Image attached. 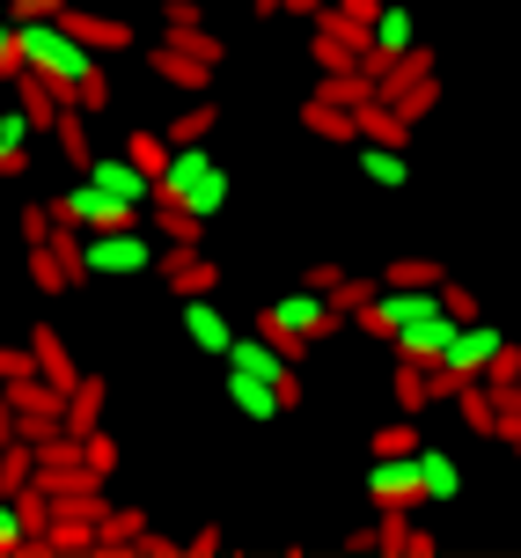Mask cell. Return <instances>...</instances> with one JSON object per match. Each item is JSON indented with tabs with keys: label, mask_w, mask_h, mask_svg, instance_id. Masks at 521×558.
<instances>
[{
	"label": "cell",
	"mask_w": 521,
	"mask_h": 558,
	"mask_svg": "<svg viewBox=\"0 0 521 558\" xmlns=\"http://www.w3.org/2000/svg\"><path fill=\"white\" fill-rule=\"evenodd\" d=\"M338 279H346V272H338V265H308V272H302V287H316V294H330Z\"/></svg>",
	"instance_id": "cell-52"
},
{
	"label": "cell",
	"mask_w": 521,
	"mask_h": 558,
	"mask_svg": "<svg viewBox=\"0 0 521 558\" xmlns=\"http://www.w3.org/2000/svg\"><path fill=\"white\" fill-rule=\"evenodd\" d=\"M133 169H147V177H162V162H169V133H125V147H118Z\"/></svg>",
	"instance_id": "cell-30"
},
{
	"label": "cell",
	"mask_w": 521,
	"mask_h": 558,
	"mask_svg": "<svg viewBox=\"0 0 521 558\" xmlns=\"http://www.w3.org/2000/svg\"><path fill=\"white\" fill-rule=\"evenodd\" d=\"M228 404H235V412H243V418H257V426H265V418H279V412H287V404H279V390H272V383H265V375H243V367H228Z\"/></svg>",
	"instance_id": "cell-17"
},
{
	"label": "cell",
	"mask_w": 521,
	"mask_h": 558,
	"mask_svg": "<svg viewBox=\"0 0 521 558\" xmlns=\"http://www.w3.org/2000/svg\"><path fill=\"white\" fill-rule=\"evenodd\" d=\"M52 221H74V228H147V206L104 192L96 177H74V184L52 198Z\"/></svg>",
	"instance_id": "cell-4"
},
{
	"label": "cell",
	"mask_w": 521,
	"mask_h": 558,
	"mask_svg": "<svg viewBox=\"0 0 521 558\" xmlns=\"http://www.w3.org/2000/svg\"><path fill=\"white\" fill-rule=\"evenodd\" d=\"M155 235H140V228H82V265L88 279H140L155 272Z\"/></svg>",
	"instance_id": "cell-3"
},
{
	"label": "cell",
	"mask_w": 521,
	"mask_h": 558,
	"mask_svg": "<svg viewBox=\"0 0 521 558\" xmlns=\"http://www.w3.org/2000/svg\"><path fill=\"white\" fill-rule=\"evenodd\" d=\"M162 23L169 29H206V15H198V0H162Z\"/></svg>",
	"instance_id": "cell-46"
},
{
	"label": "cell",
	"mask_w": 521,
	"mask_h": 558,
	"mask_svg": "<svg viewBox=\"0 0 521 558\" xmlns=\"http://www.w3.org/2000/svg\"><path fill=\"white\" fill-rule=\"evenodd\" d=\"M485 390H507V383H521V345L514 338H499L493 345V361H485V375H477Z\"/></svg>",
	"instance_id": "cell-35"
},
{
	"label": "cell",
	"mask_w": 521,
	"mask_h": 558,
	"mask_svg": "<svg viewBox=\"0 0 521 558\" xmlns=\"http://www.w3.org/2000/svg\"><path fill=\"white\" fill-rule=\"evenodd\" d=\"M29 140H37L29 111H0V177H29Z\"/></svg>",
	"instance_id": "cell-21"
},
{
	"label": "cell",
	"mask_w": 521,
	"mask_h": 558,
	"mask_svg": "<svg viewBox=\"0 0 521 558\" xmlns=\"http://www.w3.org/2000/svg\"><path fill=\"white\" fill-rule=\"evenodd\" d=\"M440 279L448 272H440L434 257H397V265L383 272V287H440Z\"/></svg>",
	"instance_id": "cell-36"
},
{
	"label": "cell",
	"mask_w": 521,
	"mask_h": 558,
	"mask_svg": "<svg viewBox=\"0 0 521 558\" xmlns=\"http://www.w3.org/2000/svg\"><path fill=\"white\" fill-rule=\"evenodd\" d=\"M448 338H456V316H448V308H426V316H412L389 345H397V361H412V367H440L448 361Z\"/></svg>",
	"instance_id": "cell-8"
},
{
	"label": "cell",
	"mask_w": 521,
	"mask_h": 558,
	"mask_svg": "<svg viewBox=\"0 0 521 558\" xmlns=\"http://www.w3.org/2000/svg\"><path fill=\"white\" fill-rule=\"evenodd\" d=\"M82 463H88L96 477H110V463H118V441H110L104 426H96V434H82Z\"/></svg>",
	"instance_id": "cell-42"
},
{
	"label": "cell",
	"mask_w": 521,
	"mask_h": 558,
	"mask_svg": "<svg viewBox=\"0 0 521 558\" xmlns=\"http://www.w3.org/2000/svg\"><path fill=\"white\" fill-rule=\"evenodd\" d=\"M456 404H463V426H477V434H493V418H499V404H493V390L470 375L463 390H456Z\"/></svg>",
	"instance_id": "cell-32"
},
{
	"label": "cell",
	"mask_w": 521,
	"mask_h": 558,
	"mask_svg": "<svg viewBox=\"0 0 521 558\" xmlns=\"http://www.w3.org/2000/svg\"><path fill=\"white\" fill-rule=\"evenodd\" d=\"M440 308H448L456 324H470V316H485V308H477V294H470V287H456V279H440Z\"/></svg>",
	"instance_id": "cell-44"
},
{
	"label": "cell",
	"mask_w": 521,
	"mask_h": 558,
	"mask_svg": "<svg viewBox=\"0 0 521 558\" xmlns=\"http://www.w3.org/2000/svg\"><path fill=\"white\" fill-rule=\"evenodd\" d=\"M66 8H74V0H8L15 23H23V15H66Z\"/></svg>",
	"instance_id": "cell-49"
},
{
	"label": "cell",
	"mask_w": 521,
	"mask_h": 558,
	"mask_svg": "<svg viewBox=\"0 0 521 558\" xmlns=\"http://www.w3.org/2000/svg\"><path fill=\"white\" fill-rule=\"evenodd\" d=\"M147 66H155V82L184 88V96H206V82H214V59L184 52V45H177V37H169V45H155V52H147Z\"/></svg>",
	"instance_id": "cell-9"
},
{
	"label": "cell",
	"mask_w": 521,
	"mask_h": 558,
	"mask_svg": "<svg viewBox=\"0 0 521 558\" xmlns=\"http://www.w3.org/2000/svg\"><path fill=\"white\" fill-rule=\"evenodd\" d=\"M214 125H220V111L206 104V96H198L192 111H177V118L162 125V133H169V147H184V140H214Z\"/></svg>",
	"instance_id": "cell-29"
},
{
	"label": "cell",
	"mask_w": 521,
	"mask_h": 558,
	"mask_svg": "<svg viewBox=\"0 0 521 558\" xmlns=\"http://www.w3.org/2000/svg\"><path fill=\"white\" fill-rule=\"evenodd\" d=\"M74 111H88V118H96V111H110V82H104V59H96V66H88V74H82V88H74Z\"/></svg>",
	"instance_id": "cell-41"
},
{
	"label": "cell",
	"mask_w": 521,
	"mask_h": 558,
	"mask_svg": "<svg viewBox=\"0 0 521 558\" xmlns=\"http://www.w3.org/2000/svg\"><path fill=\"white\" fill-rule=\"evenodd\" d=\"M308 52H316V66H324V74H338V66H360V45L330 37V29H316V45H308Z\"/></svg>",
	"instance_id": "cell-39"
},
{
	"label": "cell",
	"mask_w": 521,
	"mask_h": 558,
	"mask_svg": "<svg viewBox=\"0 0 521 558\" xmlns=\"http://www.w3.org/2000/svg\"><path fill=\"white\" fill-rule=\"evenodd\" d=\"M37 485H45L52 500L59 493H104V477L82 463V441H74L66 426H59L52 441H37Z\"/></svg>",
	"instance_id": "cell-5"
},
{
	"label": "cell",
	"mask_w": 521,
	"mask_h": 558,
	"mask_svg": "<svg viewBox=\"0 0 521 558\" xmlns=\"http://www.w3.org/2000/svg\"><path fill=\"white\" fill-rule=\"evenodd\" d=\"M52 140H59V155H66V169H88V162H96V147H88V111H74V104H59Z\"/></svg>",
	"instance_id": "cell-25"
},
{
	"label": "cell",
	"mask_w": 521,
	"mask_h": 558,
	"mask_svg": "<svg viewBox=\"0 0 521 558\" xmlns=\"http://www.w3.org/2000/svg\"><path fill=\"white\" fill-rule=\"evenodd\" d=\"M375 294H383V279H360V272H346L338 287H330V308H338V316H360V308L375 302Z\"/></svg>",
	"instance_id": "cell-33"
},
{
	"label": "cell",
	"mask_w": 521,
	"mask_h": 558,
	"mask_svg": "<svg viewBox=\"0 0 521 558\" xmlns=\"http://www.w3.org/2000/svg\"><path fill=\"white\" fill-rule=\"evenodd\" d=\"M59 23L74 29L96 59H104V52H133V23H125V15H88V8H66Z\"/></svg>",
	"instance_id": "cell-11"
},
{
	"label": "cell",
	"mask_w": 521,
	"mask_h": 558,
	"mask_svg": "<svg viewBox=\"0 0 521 558\" xmlns=\"http://www.w3.org/2000/svg\"><path fill=\"white\" fill-rule=\"evenodd\" d=\"M29 279H37L45 294H59V287H74V279H66V265H59V251H52V235H45V243H29Z\"/></svg>",
	"instance_id": "cell-34"
},
{
	"label": "cell",
	"mask_w": 521,
	"mask_h": 558,
	"mask_svg": "<svg viewBox=\"0 0 521 558\" xmlns=\"http://www.w3.org/2000/svg\"><path fill=\"white\" fill-rule=\"evenodd\" d=\"M389 390H397V412H426V404H434V390H426V367H412V361H397V383H389Z\"/></svg>",
	"instance_id": "cell-31"
},
{
	"label": "cell",
	"mask_w": 521,
	"mask_h": 558,
	"mask_svg": "<svg viewBox=\"0 0 521 558\" xmlns=\"http://www.w3.org/2000/svg\"><path fill=\"white\" fill-rule=\"evenodd\" d=\"M74 177H96L104 192L133 198V206H155V177H147V169H133L125 155H96V162H88V169H74Z\"/></svg>",
	"instance_id": "cell-12"
},
{
	"label": "cell",
	"mask_w": 521,
	"mask_h": 558,
	"mask_svg": "<svg viewBox=\"0 0 521 558\" xmlns=\"http://www.w3.org/2000/svg\"><path fill=\"white\" fill-rule=\"evenodd\" d=\"M23 485H37V448L29 441H0V493L15 500Z\"/></svg>",
	"instance_id": "cell-27"
},
{
	"label": "cell",
	"mask_w": 521,
	"mask_h": 558,
	"mask_svg": "<svg viewBox=\"0 0 521 558\" xmlns=\"http://www.w3.org/2000/svg\"><path fill=\"white\" fill-rule=\"evenodd\" d=\"M155 272H162L169 294H214V287H220V265H214V257H198V251H169V257H155Z\"/></svg>",
	"instance_id": "cell-13"
},
{
	"label": "cell",
	"mask_w": 521,
	"mask_h": 558,
	"mask_svg": "<svg viewBox=\"0 0 521 558\" xmlns=\"http://www.w3.org/2000/svg\"><path fill=\"white\" fill-rule=\"evenodd\" d=\"M147 228H155V235H169V251H198V243H206V221H198V214H184V206H169V198H155V206H147Z\"/></svg>",
	"instance_id": "cell-20"
},
{
	"label": "cell",
	"mask_w": 521,
	"mask_h": 558,
	"mask_svg": "<svg viewBox=\"0 0 521 558\" xmlns=\"http://www.w3.org/2000/svg\"><path fill=\"white\" fill-rule=\"evenodd\" d=\"M493 345H499V331L485 316H470V324H456V338H448V367H456V375H485Z\"/></svg>",
	"instance_id": "cell-15"
},
{
	"label": "cell",
	"mask_w": 521,
	"mask_h": 558,
	"mask_svg": "<svg viewBox=\"0 0 521 558\" xmlns=\"http://www.w3.org/2000/svg\"><path fill=\"white\" fill-rule=\"evenodd\" d=\"M133 551H140V558H177V536H147V530H140Z\"/></svg>",
	"instance_id": "cell-51"
},
{
	"label": "cell",
	"mask_w": 521,
	"mask_h": 558,
	"mask_svg": "<svg viewBox=\"0 0 521 558\" xmlns=\"http://www.w3.org/2000/svg\"><path fill=\"white\" fill-rule=\"evenodd\" d=\"M397 111L412 118V125H419V118H426V111H440V74H426V82H412V88H404V96H397Z\"/></svg>",
	"instance_id": "cell-40"
},
{
	"label": "cell",
	"mask_w": 521,
	"mask_h": 558,
	"mask_svg": "<svg viewBox=\"0 0 521 558\" xmlns=\"http://www.w3.org/2000/svg\"><path fill=\"white\" fill-rule=\"evenodd\" d=\"M257 338H272L279 353H287V361L302 367V353H308V338H302V331H287V324H279V316H272V308H257Z\"/></svg>",
	"instance_id": "cell-38"
},
{
	"label": "cell",
	"mask_w": 521,
	"mask_h": 558,
	"mask_svg": "<svg viewBox=\"0 0 521 558\" xmlns=\"http://www.w3.org/2000/svg\"><path fill=\"white\" fill-rule=\"evenodd\" d=\"M23 544H29L23 514H15V500H8V493H0V558H8V551H23Z\"/></svg>",
	"instance_id": "cell-43"
},
{
	"label": "cell",
	"mask_w": 521,
	"mask_h": 558,
	"mask_svg": "<svg viewBox=\"0 0 521 558\" xmlns=\"http://www.w3.org/2000/svg\"><path fill=\"white\" fill-rule=\"evenodd\" d=\"M419 485H426V500L448 507L456 493H463V471H456V456H440V448L419 441Z\"/></svg>",
	"instance_id": "cell-22"
},
{
	"label": "cell",
	"mask_w": 521,
	"mask_h": 558,
	"mask_svg": "<svg viewBox=\"0 0 521 558\" xmlns=\"http://www.w3.org/2000/svg\"><path fill=\"white\" fill-rule=\"evenodd\" d=\"M29 353H37V375H45L59 397L82 383V367H74V353H66V338H59L52 324H45V331H29Z\"/></svg>",
	"instance_id": "cell-16"
},
{
	"label": "cell",
	"mask_w": 521,
	"mask_h": 558,
	"mask_svg": "<svg viewBox=\"0 0 521 558\" xmlns=\"http://www.w3.org/2000/svg\"><path fill=\"white\" fill-rule=\"evenodd\" d=\"M514 456H521V441H514Z\"/></svg>",
	"instance_id": "cell-55"
},
{
	"label": "cell",
	"mask_w": 521,
	"mask_h": 558,
	"mask_svg": "<svg viewBox=\"0 0 521 558\" xmlns=\"http://www.w3.org/2000/svg\"><path fill=\"white\" fill-rule=\"evenodd\" d=\"M228 169L206 155V140H184V147H169L162 177H155V198H169V206H184V214H198V221H214L220 206H228Z\"/></svg>",
	"instance_id": "cell-2"
},
{
	"label": "cell",
	"mask_w": 521,
	"mask_h": 558,
	"mask_svg": "<svg viewBox=\"0 0 521 558\" xmlns=\"http://www.w3.org/2000/svg\"><path fill=\"white\" fill-rule=\"evenodd\" d=\"M147 530L140 507H104V530H96V551H133V536Z\"/></svg>",
	"instance_id": "cell-28"
},
{
	"label": "cell",
	"mask_w": 521,
	"mask_h": 558,
	"mask_svg": "<svg viewBox=\"0 0 521 558\" xmlns=\"http://www.w3.org/2000/svg\"><path fill=\"white\" fill-rule=\"evenodd\" d=\"M419 441H426L419 418H389L383 434H375V456H419Z\"/></svg>",
	"instance_id": "cell-37"
},
{
	"label": "cell",
	"mask_w": 521,
	"mask_h": 558,
	"mask_svg": "<svg viewBox=\"0 0 521 558\" xmlns=\"http://www.w3.org/2000/svg\"><path fill=\"white\" fill-rule=\"evenodd\" d=\"M375 551H389V558H434L440 536L434 530H412V514H404V507H389L383 522H375Z\"/></svg>",
	"instance_id": "cell-14"
},
{
	"label": "cell",
	"mask_w": 521,
	"mask_h": 558,
	"mask_svg": "<svg viewBox=\"0 0 521 558\" xmlns=\"http://www.w3.org/2000/svg\"><path fill=\"white\" fill-rule=\"evenodd\" d=\"M23 375H37V353H23V345H0V383H23Z\"/></svg>",
	"instance_id": "cell-45"
},
{
	"label": "cell",
	"mask_w": 521,
	"mask_h": 558,
	"mask_svg": "<svg viewBox=\"0 0 521 558\" xmlns=\"http://www.w3.org/2000/svg\"><path fill=\"white\" fill-rule=\"evenodd\" d=\"M367 500L383 507H426V485H419V456H375V471H367Z\"/></svg>",
	"instance_id": "cell-7"
},
{
	"label": "cell",
	"mask_w": 521,
	"mask_h": 558,
	"mask_svg": "<svg viewBox=\"0 0 521 558\" xmlns=\"http://www.w3.org/2000/svg\"><path fill=\"white\" fill-rule=\"evenodd\" d=\"M287 8H294V15H308V23H316V8H324V0H287Z\"/></svg>",
	"instance_id": "cell-54"
},
{
	"label": "cell",
	"mask_w": 521,
	"mask_h": 558,
	"mask_svg": "<svg viewBox=\"0 0 521 558\" xmlns=\"http://www.w3.org/2000/svg\"><path fill=\"white\" fill-rule=\"evenodd\" d=\"M169 37H177L184 52H198V59H220V45H214V37H206V29H169Z\"/></svg>",
	"instance_id": "cell-50"
},
{
	"label": "cell",
	"mask_w": 521,
	"mask_h": 558,
	"mask_svg": "<svg viewBox=\"0 0 521 558\" xmlns=\"http://www.w3.org/2000/svg\"><path fill=\"white\" fill-rule=\"evenodd\" d=\"M302 125L316 140H330V147H353V140H360L353 111H338V104H324V96H308V104H302Z\"/></svg>",
	"instance_id": "cell-24"
},
{
	"label": "cell",
	"mask_w": 521,
	"mask_h": 558,
	"mask_svg": "<svg viewBox=\"0 0 521 558\" xmlns=\"http://www.w3.org/2000/svg\"><path fill=\"white\" fill-rule=\"evenodd\" d=\"M59 426H66V434H74V441H82V434H96V426H104V383H96V375H82V383H74V390H66V404H59Z\"/></svg>",
	"instance_id": "cell-19"
},
{
	"label": "cell",
	"mask_w": 521,
	"mask_h": 558,
	"mask_svg": "<svg viewBox=\"0 0 521 558\" xmlns=\"http://www.w3.org/2000/svg\"><path fill=\"white\" fill-rule=\"evenodd\" d=\"M52 235V206H23V243H45Z\"/></svg>",
	"instance_id": "cell-47"
},
{
	"label": "cell",
	"mask_w": 521,
	"mask_h": 558,
	"mask_svg": "<svg viewBox=\"0 0 521 558\" xmlns=\"http://www.w3.org/2000/svg\"><path fill=\"white\" fill-rule=\"evenodd\" d=\"M15 59H23L29 74H45V82H52L59 104H74L82 74L96 66V52H88L82 37L59 23V15H23V23H15Z\"/></svg>",
	"instance_id": "cell-1"
},
{
	"label": "cell",
	"mask_w": 521,
	"mask_h": 558,
	"mask_svg": "<svg viewBox=\"0 0 521 558\" xmlns=\"http://www.w3.org/2000/svg\"><path fill=\"white\" fill-rule=\"evenodd\" d=\"M220 544H228V536H220V530H214V522H206V530H198V536H192V544H184V551H192V558H214V551H220Z\"/></svg>",
	"instance_id": "cell-53"
},
{
	"label": "cell",
	"mask_w": 521,
	"mask_h": 558,
	"mask_svg": "<svg viewBox=\"0 0 521 558\" xmlns=\"http://www.w3.org/2000/svg\"><path fill=\"white\" fill-rule=\"evenodd\" d=\"M184 338H192L198 353H220V361H228V345H235V324L220 316L214 294H184Z\"/></svg>",
	"instance_id": "cell-10"
},
{
	"label": "cell",
	"mask_w": 521,
	"mask_h": 558,
	"mask_svg": "<svg viewBox=\"0 0 521 558\" xmlns=\"http://www.w3.org/2000/svg\"><path fill=\"white\" fill-rule=\"evenodd\" d=\"M272 316L287 324V331H302L308 345H324V338L346 331V316L330 308V294H316V287H302V279H294V294H287V302H272Z\"/></svg>",
	"instance_id": "cell-6"
},
{
	"label": "cell",
	"mask_w": 521,
	"mask_h": 558,
	"mask_svg": "<svg viewBox=\"0 0 521 558\" xmlns=\"http://www.w3.org/2000/svg\"><path fill=\"white\" fill-rule=\"evenodd\" d=\"M15 66H23V59H15V15H8V23H0V82H15Z\"/></svg>",
	"instance_id": "cell-48"
},
{
	"label": "cell",
	"mask_w": 521,
	"mask_h": 558,
	"mask_svg": "<svg viewBox=\"0 0 521 558\" xmlns=\"http://www.w3.org/2000/svg\"><path fill=\"white\" fill-rule=\"evenodd\" d=\"M360 169H367V184H383V192H404V184H412L404 147H383V140H360Z\"/></svg>",
	"instance_id": "cell-23"
},
{
	"label": "cell",
	"mask_w": 521,
	"mask_h": 558,
	"mask_svg": "<svg viewBox=\"0 0 521 558\" xmlns=\"http://www.w3.org/2000/svg\"><path fill=\"white\" fill-rule=\"evenodd\" d=\"M353 125H360V140H383V147H412V118L397 111V104H383V96H367L353 111Z\"/></svg>",
	"instance_id": "cell-18"
},
{
	"label": "cell",
	"mask_w": 521,
	"mask_h": 558,
	"mask_svg": "<svg viewBox=\"0 0 521 558\" xmlns=\"http://www.w3.org/2000/svg\"><path fill=\"white\" fill-rule=\"evenodd\" d=\"M324 104H338V111H360L367 96H375V74L367 66H338V74H324V88H316Z\"/></svg>",
	"instance_id": "cell-26"
}]
</instances>
